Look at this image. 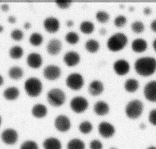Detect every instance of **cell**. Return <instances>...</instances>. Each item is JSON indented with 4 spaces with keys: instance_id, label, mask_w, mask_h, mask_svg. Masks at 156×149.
Wrapping results in <instances>:
<instances>
[{
    "instance_id": "obj_27",
    "label": "cell",
    "mask_w": 156,
    "mask_h": 149,
    "mask_svg": "<svg viewBox=\"0 0 156 149\" xmlns=\"http://www.w3.org/2000/svg\"><path fill=\"white\" fill-rule=\"evenodd\" d=\"M79 29L84 34H90L94 30V24L91 21L84 20L80 23Z\"/></svg>"
},
{
    "instance_id": "obj_47",
    "label": "cell",
    "mask_w": 156,
    "mask_h": 149,
    "mask_svg": "<svg viewBox=\"0 0 156 149\" xmlns=\"http://www.w3.org/2000/svg\"><path fill=\"white\" fill-rule=\"evenodd\" d=\"M107 32V29H106L105 28H104V27H102V28H101V29L99 30V34H100L101 35H102V36L106 35Z\"/></svg>"
},
{
    "instance_id": "obj_2",
    "label": "cell",
    "mask_w": 156,
    "mask_h": 149,
    "mask_svg": "<svg viewBox=\"0 0 156 149\" xmlns=\"http://www.w3.org/2000/svg\"><path fill=\"white\" fill-rule=\"evenodd\" d=\"M42 81L36 77H30L27 78L24 83V89L26 94L30 97H37L43 91Z\"/></svg>"
},
{
    "instance_id": "obj_43",
    "label": "cell",
    "mask_w": 156,
    "mask_h": 149,
    "mask_svg": "<svg viewBox=\"0 0 156 149\" xmlns=\"http://www.w3.org/2000/svg\"><path fill=\"white\" fill-rule=\"evenodd\" d=\"M7 21L10 24H14L16 21V18L13 15H10L7 18Z\"/></svg>"
},
{
    "instance_id": "obj_36",
    "label": "cell",
    "mask_w": 156,
    "mask_h": 149,
    "mask_svg": "<svg viewBox=\"0 0 156 149\" xmlns=\"http://www.w3.org/2000/svg\"><path fill=\"white\" fill-rule=\"evenodd\" d=\"M114 24L117 27H123L127 23V18L125 16L122 15H119L116 16L114 19Z\"/></svg>"
},
{
    "instance_id": "obj_26",
    "label": "cell",
    "mask_w": 156,
    "mask_h": 149,
    "mask_svg": "<svg viewBox=\"0 0 156 149\" xmlns=\"http://www.w3.org/2000/svg\"><path fill=\"white\" fill-rule=\"evenodd\" d=\"M124 86L125 90L128 92H134L139 87V82L136 79L130 78L125 81Z\"/></svg>"
},
{
    "instance_id": "obj_44",
    "label": "cell",
    "mask_w": 156,
    "mask_h": 149,
    "mask_svg": "<svg viewBox=\"0 0 156 149\" xmlns=\"http://www.w3.org/2000/svg\"><path fill=\"white\" fill-rule=\"evenodd\" d=\"M150 27L151 29V30L154 32H156V19H154L150 24Z\"/></svg>"
},
{
    "instance_id": "obj_16",
    "label": "cell",
    "mask_w": 156,
    "mask_h": 149,
    "mask_svg": "<svg viewBox=\"0 0 156 149\" xmlns=\"http://www.w3.org/2000/svg\"><path fill=\"white\" fill-rule=\"evenodd\" d=\"M62 49V41L56 38L49 40L46 45V51L51 55H57Z\"/></svg>"
},
{
    "instance_id": "obj_54",
    "label": "cell",
    "mask_w": 156,
    "mask_h": 149,
    "mask_svg": "<svg viewBox=\"0 0 156 149\" xmlns=\"http://www.w3.org/2000/svg\"><path fill=\"white\" fill-rule=\"evenodd\" d=\"M119 7L120 9H123L124 8V4H119Z\"/></svg>"
},
{
    "instance_id": "obj_56",
    "label": "cell",
    "mask_w": 156,
    "mask_h": 149,
    "mask_svg": "<svg viewBox=\"0 0 156 149\" xmlns=\"http://www.w3.org/2000/svg\"><path fill=\"white\" fill-rule=\"evenodd\" d=\"M1 121H2V120H1V116H0V125H1Z\"/></svg>"
},
{
    "instance_id": "obj_5",
    "label": "cell",
    "mask_w": 156,
    "mask_h": 149,
    "mask_svg": "<svg viewBox=\"0 0 156 149\" xmlns=\"http://www.w3.org/2000/svg\"><path fill=\"white\" fill-rule=\"evenodd\" d=\"M143 108V103L140 100L133 99L130 100L126 105L125 113L129 118L136 119L141 115Z\"/></svg>"
},
{
    "instance_id": "obj_7",
    "label": "cell",
    "mask_w": 156,
    "mask_h": 149,
    "mask_svg": "<svg viewBox=\"0 0 156 149\" xmlns=\"http://www.w3.org/2000/svg\"><path fill=\"white\" fill-rule=\"evenodd\" d=\"M69 106L73 112L79 114L87 110L88 107V102L84 97L77 95L71 99Z\"/></svg>"
},
{
    "instance_id": "obj_1",
    "label": "cell",
    "mask_w": 156,
    "mask_h": 149,
    "mask_svg": "<svg viewBox=\"0 0 156 149\" xmlns=\"http://www.w3.org/2000/svg\"><path fill=\"white\" fill-rule=\"evenodd\" d=\"M134 69L141 76H150L156 71V59L150 56L140 57L134 63Z\"/></svg>"
},
{
    "instance_id": "obj_41",
    "label": "cell",
    "mask_w": 156,
    "mask_h": 149,
    "mask_svg": "<svg viewBox=\"0 0 156 149\" xmlns=\"http://www.w3.org/2000/svg\"><path fill=\"white\" fill-rule=\"evenodd\" d=\"M0 9H1V10L2 12H5L9 11V9H10V6H9V4L5 2V3H2V4H1V5H0Z\"/></svg>"
},
{
    "instance_id": "obj_4",
    "label": "cell",
    "mask_w": 156,
    "mask_h": 149,
    "mask_svg": "<svg viewBox=\"0 0 156 149\" xmlns=\"http://www.w3.org/2000/svg\"><path fill=\"white\" fill-rule=\"evenodd\" d=\"M66 99L63 90L58 88L49 89L46 94V99L49 105L54 107H58L64 104Z\"/></svg>"
},
{
    "instance_id": "obj_49",
    "label": "cell",
    "mask_w": 156,
    "mask_h": 149,
    "mask_svg": "<svg viewBox=\"0 0 156 149\" xmlns=\"http://www.w3.org/2000/svg\"><path fill=\"white\" fill-rule=\"evenodd\" d=\"M152 46H153V48L154 49V50L156 52V38L154 39V40L153 41V43H152Z\"/></svg>"
},
{
    "instance_id": "obj_42",
    "label": "cell",
    "mask_w": 156,
    "mask_h": 149,
    "mask_svg": "<svg viewBox=\"0 0 156 149\" xmlns=\"http://www.w3.org/2000/svg\"><path fill=\"white\" fill-rule=\"evenodd\" d=\"M152 10L149 7H145L143 9V13L144 15H146V16L150 15L152 13Z\"/></svg>"
},
{
    "instance_id": "obj_46",
    "label": "cell",
    "mask_w": 156,
    "mask_h": 149,
    "mask_svg": "<svg viewBox=\"0 0 156 149\" xmlns=\"http://www.w3.org/2000/svg\"><path fill=\"white\" fill-rule=\"evenodd\" d=\"M23 27L24 28L26 29V30H29L31 27H32V24L30 22H28V21H26L24 23V25H23Z\"/></svg>"
},
{
    "instance_id": "obj_52",
    "label": "cell",
    "mask_w": 156,
    "mask_h": 149,
    "mask_svg": "<svg viewBox=\"0 0 156 149\" xmlns=\"http://www.w3.org/2000/svg\"><path fill=\"white\" fill-rule=\"evenodd\" d=\"M4 30V27L2 25H1V24H0V33H2V32H3Z\"/></svg>"
},
{
    "instance_id": "obj_19",
    "label": "cell",
    "mask_w": 156,
    "mask_h": 149,
    "mask_svg": "<svg viewBox=\"0 0 156 149\" xmlns=\"http://www.w3.org/2000/svg\"><path fill=\"white\" fill-rule=\"evenodd\" d=\"M109 110L108 104L104 100H98L94 104L93 111L98 116H105L108 113Z\"/></svg>"
},
{
    "instance_id": "obj_15",
    "label": "cell",
    "mask_w": 156,
    "mask_h": 149,
    "mask_svg": "<svg viewBox=\"0 0 156 149\" xmlns=\"http://www.w3.org/2000/svg\"><path fill=\"white\" fill-rule=\"evenodd\" d=\"M43 57L38 52H32L28 54L26 58V63L32 69H38L43 64Z\"/></svg>"
},
{
    "instance_id": "obj_37",
    "label": "cell",
    "mask_w": 156,
    "mask_h": 149,
    "mask_svg": "<svg viewBox=\"0 0 156 149\" xmlns=\"http://www.w3.org/2000/svg\"><path fill=\"white\" fill-rule=\"evenodd\" d=\"M20 149H38V146L35 141L26 140L21 145Z\"/></svg>"
},
{
    "instance_id": "obj_3",
    "label": "cell",
    "mask_w": 156,
    "mask_h": 149,
    "mask_svg": "<svg viewBox=\"0 0 156 149\" xmlns=\"http://www.w3.org/2000/svg\"><path fill=\"white\" fill-rule=\"evenodd\" d=\"M128 42L127 36L122 32H116L111 35L107 41V48L112 52L122 49Z\"/></svg>"
},
{
    "instance_id": "obj_29",
    "label": "cell",
    "mask_w": 156,
    "mask_h": 149,
    "mask_svg": "<svg viewBox=\"0 0 156 149\" xmlns=\"http://www.w3.org/2000/svg\"><path fill=\"white\" fill-rule=\"evenodd\" d=\"M43 36L39 32H34L32 33L29 38V43L34 46H38L43 42Z\"/></svg>"
},
{
    "instance_id": "obj_25",
    "label": "cell",
    "mask_w": 156,
    "mask_h": 149,
    "mask_svg": "<svg viewBox=\"0 0 156 149\" xmlns=\"http://www.w3.org/2000/svg\"><path fill=\"white\" fill-rule=\"evenodd\" d=\"M24 54L23 48L19 45H14L10 47L9 50V55L10 57L13 60L20 59Z\"/></svg>"
},
{
    "instance_id": "obj_45",
    "label": "cell",
    "mask_w": 156,
    "mask_h": 149,
    "mask_svg": "<svg viewBox=\"0 0 156 149\" xmlns=\"http://www.w3.org/2000/svg\"><path fill=\"white\" fill-rule=\"evenodd\" d=\"M65 24H66V26L67 27H71L73 26V25H74V21H73L72 19H68L66 20V21L65 22Z\"/></svg>"
},
{
    "instance_id": "obj_28",
    "label": "cell",
    "mask_w": 156,
    "mask_h": 149,
    "mask_svg": "<svg viewBox=\"0 0 156 149\" xmlns=\"http://www.w3.org/2000/svg\"><path fill=\"white\" fill-rule=\"evenodd\" d=\"M85 48L90 53L96 52L100 47V44L98 41L95 39L90 38L85 43Z\"/></svg>"
},
{
    "instance_id": "obj_34",
    "label": "cell",
    "mask_w": 156,
    "mask_h": 149,
    "mask_svg": "<svg viewBox=\"0 0 156 149\" xmlns=\"http://www.w3.org/2000/svg\"><path fill=\"white\" fill-rule=\"evenodd\" d=\"M132 30L136 33H142L144 30V24L141 21H135L130 25Z\"/></svg>"
},
{
    "instance_id": "obj_9",
    "label": "cell",
    "mask_w": 156,
    "mask_h": 149,
    "mask_svg": "<svg viewBox=\"0 0 156 149\" xmlns=\"http://www.w3.org/2000/svg\"><path fill=\"white\" fill-rule=\"evenodd\" d=\"M43 25L44 30L50 33L57 32L59 30L60 26L58 19L52 16H49L44 18Z\"/></svg>"
},
{
    "instance_id": "obj_22",
    "label": "cell",
    "mask_w": 156,
    "mask_h": 149,
    "mask_svg": "<svg viewBox=\"0 0 156 149\" xmlns=\"http://www.w3.org/2000/svg\"><path fill=\"white\" fill-rule=\"evenodd\" d=\"M31 113L33 116L36 118H43L47 115L48 108L44 104L37 103L32 106Z\"/></svg>"
},
{
    "instance_id": "obj_40",
    "label": "cell",
    "mask_w": 156,
    "mask_h": 149,
    "mask_svg": "<svg viewBox=\"0 0 156 149\" xmlns=\"http://www.w3.org/2000/svg\"><path fill=\"white\" fill-rule=\"evenodd\" d=\"M149 122L153 125L156 126V108L150 111L148 116Z\"/></svg>"
},
{
    "instance_id": "obj_6",
    "label": "cell",
    "mask_w": 156,
    "mask_h": 149,
    "mask_svg": "<svg viewBox=\"0 0 156 149\" xmlns=\"http://www.w3.org/2000/svg\"><path fill=\"white\" fill-rule=\"evenodd\" d=\"M65 84L68 88L72 90H79L84 85L83 77L79 72H72L66 77Z\"/></svg>"
},
{
    "instance_id": "obj_33",
    "label": "cell",
    "mask_w": 156,
    "mask_h": 149,
    "mask_svg": "<svg viewBox=\"0 0 156 149\" xmlns=\"http://www.w3.org/2000/svg\"><path fill=\"white\" fill-rule=\"evenodd\" d=\"M95 18L99 23H105L109 20L110 15L105 10H98L95 14Z\"/></svg>"
},
{
    "instance_id": "obj_30",
    "label": "cell",
    "mask_w": 156,
    "mask_h": 149,
    "mask_svg": "<svg viewBox=\"0 0 156 149\" xmlns=\"http://www.w3.org/2000/svg\"><path fill=\"white\" fill-rule=\"evenodd\" d=\"M67 149H85V145L82 140L74 138L68 142Z\"/></svg>"
},
{
    "instance_id": "obj_20",
    "label": "cell",
    "mask_w": 156,
    "mask_h": 149,
    "mask_svg": "<svg viewBox=\"0 0 156 149\" xmlns=\"http://www.w3.org/2000/svg\"><path fill=\"white\" fill-rule=\"evenodd\" d=\"M20 94V91L18 87L11 86L7 87L4 90L2 95L4 98L7 100H14L19 97Z\"/></svg>"
},
{
    "instance_id": "obj_17",
    "label": "cell",
    "mask_w": 156,
    "mask_h": 149,
    "mask_svg": "<svg viewBox=\"0 0 156 149\" xmlns=\"http://www.w3.org/2000/svg\"><path fill=\"white\" fill-rule=\"evenodd\" d=\"M113 68L115 73L119 75H124L127 74L130 70L129 62L124 59L116 60L113 65Z\"/></svg>"
},
{
    "instance_id": "obj_50",
    "label": "cell",
    "mask_w": 156,
    "mask_h": 149,
    "mask_svg": "<svg viewBox=\"0 0 156 149\" xmlns=\"http://www.w3.org/2000/svg\"><path fill=\"white\" fill-rule=\"evenodd\" d=\"M140 128L141 130H144L146 128V125L144 123H141L140 124Z\"/></svg>"
},
{
    "instance_id": "obj_8",
    "label": "cell",
    "mask_w": 156,
    "mask_h": 149,
    "mask_svg": "<svg viewBox=\"0 0 156 149\" xmlns=\"http://www.w3.org/2000/svg\"><path fill=\"white\" fill-rule=\"evenodd\" d=\"M43 74L46 79L53 81L58 79L62 75V70L58 66L51 64L44 68Z\"/></svg>"
},
{
    "instance_id": "obj_14",
    "label": "cell",
    "mask_w": 156,
    "mask_h": 149,
    "mask_svg": "<svg viewBox=\"0 0 156 149\" xmlns=\"http://www.w3.org/2000/svg\"><path fill=\"white\" fill-rule=\"evenodd\" d=\"M98 132L104 138H110L114 135L115 129L112 123L103 121L98 125Z\"/></svg>"
},
{
    "instance_id": "obj_24",
    "label": "cell",
    "mask_w": 156,
    "mask_h": 149,
    "mask_svg": "<svg viewBox=\"0 0 156 149\" xmlns=\"http://www.w3.org/2000/svg\"><path fill=\"white\" fill-rule=\"evenodd\" d=\"M24 75V71L19 66H11L8 70V75L12 80H20Z\"/></svg>"
},
{
    "instance_id": "obj_55",
    "label": "cell",
    "mask_w": 156,
    "mask_h": 149,
    "mask_svg": "<svg viewBox=\"0 0 156 149\" xmlns=\"http://www.w3.org/2000/svg\"><path fill=\"white\" fill-rule=\"evenodd\" d=\"M109 149H118V148L116 147H110Z\"/></svg>"
},
{
    "instance_id": "obj_10",
    "label": "cell",
    "mask_w": 156,
    "mask_h": 149,
    "mask_svg": "<svg viewBox=\"0 0 156 149\" xmlns=\"http://www.w3.org/2000/svg\"><path fill=\"white\" fill-rule=\"evenodd\" d=\"M54 125L55 128L60 132L68 131L71 126V123L69 119L64 114L57 116L54 120Z\"/></svg>"
},
{
    "instance_id": "obj_21",
    "label": "cell",
    "mask_w": 156,
    "mask_h": 149,
    "mask_svg": "<svg viewBox=\"0 0 156 149\" xmlns=\"http://www.w3.org/2000/svg\"><path fill=\"white\" fill-rule=\"evenodd\" d=\"M131 47L133 51L137 53H141L146 50L147 47V41L141 38H135L131 44Z\"/></svg>"
},
{
    "instance_id": "obj_51",
    "label": "cell",
    "mask_w": 156,
    "mask_h": 149,
    "mask_svg": "<svg viewBox=\"0 0 156 149\" xmlns=\"http://www.w3.org/2000/svg\"><path fill=\"white\" fill-rule=\"evenodd\" d=\"M134 10H135V7L133 5H130L128 7V10L129 12H133V11H134Z\"/></svg>"
},
{
    "instance_id": "obj_18",
    "label": "cell",
    "mask_w": 156,
    "mask_h": 149,
    "mask_svg": "<svg viewBox=\"0 0 156 149\" xmlns=\"http://www.w3.org/2000/svg\"><path fill=\"white\" fill-rule=\"evenodd\" d=\"M104 90V85L99 80H93L88 85V91L93 96H97L102 94Z\"/></svg>"
},
{
    "instance_id": "obj_38",
    "label": "cell",
    "mask_w": 156,
    "mask_h": 149,
    "mask_svg": "<svg viewBox=\"0 0 156 149\" xmlns=\"http://www.w3.org/2000/svg\"><path fill=\"white\" fill-rule=\"evenodd\" d=\"M55 3L61 9H67L72 5V2L69 1H56Z\"/></svg>"
},
{
    "instance_id": "obj_31",
    "label": "cell",
    "mask_w": 156,
    "mask_h": 149,
    "mask_svg": "<svg viewBox=\"0 0 156 149\" xmlns=\"http://www.w3.org/2000/svg\"><path fill=\"white\" fill-rule=\"evenodd\" d=\"M65 40L71 45L76 44L79 41V34L74 31L68 32L65 35Z\"/></svg>"
},
{
    "instance_id": "obj_32",
    "label": "cell",
    "mask_w": 156,
    "mask_h": 149,
    "mask_svg": "<svg viewBox=\"0 0 156 149\" xmlns=\"http://www.w3.org/2000/svg\"><path fill=\"white\" fill-rule=\"evenodd\" d=\"M79 130L82 134H88L93 130L92 123L88 120H85L82 122L79 125Z\"/></svg>"
},
{
    "instance_id": "obj_11",
    "label": "cell",
    "mask_w": 156,
    "mask_h": 149,
    "mask_svg": "<svg viewBox=\"0 0 156 149\" xmlns=\"http://www.w3.org/2000/svg\"><path fill=\"white\" fill-rule=\"evenodd\" d=\"M1 138L4 144L9 145H13L18 140V134L13 128H7L1 133Z\"/></svg>"
},
{
    "instance_id": "obj_53",
    "label": "cell",
    "mask_w": 156,
    "mask_h": 149,
    "mask_svg": "<svg viewBox=\"0 0 156 149\" xmlns=\"http://www.w3.org/2000/svg\"><path fill=\"white\" fill-rule=\"evenodd\" d=\"M146 149H156V147L154 146H150L148 148H147Z\"/></svg>"
},
{
    "instance_id": "obj_13",
    "label": "cell",
    "mask_w": 156,
    "mask_h": 149,
    "mask_svg": "<svg viewBox=\"0 0 156 149\" xmlns=\"http://www.w3.org/2000/svg\"><path fill=\"white\" fill-rule=\"evenodd\" d=\"M63 60L66 66L69 67H73L79 63L80 61V56L76 51L69 50L64 54Z\"/></svg>"
},
{
    "instance_id": "obj_23",
    "label": "cell",
    "mask_w": 156,
    "mask_h": 149,
    "mask_svg": "<svg viewBox=\"0 0 156 149\" xmlns=\"http://www.w3.org/2000/svg\"><path fill=\"white\" fill-rule=\"evenodd\" d=\"M43 146L44 149H62L61 142L54 137L46 139L43 142Z\"/></svg>"
},
{
    "instance_id": "obj_35",
    "label": "cell",
    "mask_w": 156,
    "mask_h": 149,
    "mask_svg": "<svg viewBox=\"0 0 156 149\" xmlns=\"http://www.w3.org/2000/svg\"><path fill=\"white\" fill-rule=\"evenodd\" d=\"M24 32L20 29H14L10 33V38L16 41H20L24 38Z\"/></svg>"
},
{
    "instance_id": "obj_12",
    "label": "cell",
    "mask_w": 156,
    "mask_h": 149,
    "mask_svg": "<svg viewBox=\"0 0 156 149\" xmlns=\"http://www.w3.org/2000/svg\"><path fill=\"white\" fill-rule=\"evenodd\" d=\"M143 93L148 101L156 102V80L148 81L144 86Z\"/></svg>"
},
{
    "instance_id": "obj_39",
    "label": "cell",
    "mask_w": 156,
    "mask_h": 149,
    "mask_svg": "<svg viewBox=\"0 0 156 149\" xmlns=\"http://www.w3.org/2000/svg\"><path fill=\"white\" fill-rule=\"evenodd\" d=\"M102 148L103 145L99 140L94 139L90 143V149H102Z\"/></svg>"
},
{
    "instance_id": "obj_48",
    "label": "cell",
    "mask_w": 156,
    "mask_h": 149,
    "mask_svg": "<svg viewBox=\"0 0 156 149\" xmlns=\"http://www.w3.org/2000/svg\"><path fill=\"white\" fill-rule=\"evenodd\" d=\"M4 81V78L3 76L0 74V86L3 85Z\"/></svg>"
}]
</instances>
